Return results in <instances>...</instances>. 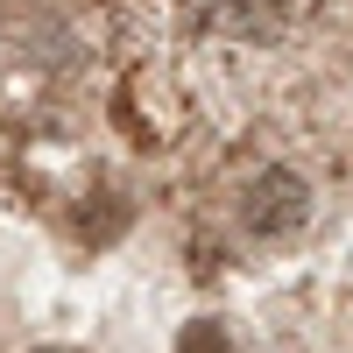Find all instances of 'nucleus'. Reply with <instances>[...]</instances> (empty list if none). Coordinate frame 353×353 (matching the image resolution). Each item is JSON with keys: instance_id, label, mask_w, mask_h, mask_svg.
<instances>
[{"instance_id": "f03ea898", "label": "nucleus", "mask_w": 353, "mask_h": 353, "mask_svg": "<svg viewBox=\"0 0 353 353\" xmlns=\"http://www.w3.org/2000/svg\"><path fill=\"white\" fill-rule=\"evenodd\" d=\"M184 353H226V339L212 325H198V332H184Z\"/></svg>"}, {"instance_id": "f257e3e1", "label": "nucleus", "mask_w": 353, "mask_h": 353, "mask_svg": "<svg viewBox=\"0 0 353 353\" xmlns=\"http://www.w3.org/2000/svg\"><path fill=\"white\" fill-rule=\"evenodd\" d=\"M304 212H311V191H304L297 170H261L254 176V191H248V226L254 233H290Z\"/></svg>"}]
</instances>
